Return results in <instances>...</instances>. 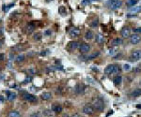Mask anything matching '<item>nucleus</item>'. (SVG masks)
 <instances>
[{"label":"nucleus","mask_w":141,"mask_h":117,"mask_svg":"<svg viewBox=\"0 0 141 117\" xmlns=\"http://www.w3.org/2000/svg\"><path fill=\"white\" fill-rule=\"evenodd\" d=\"M30 117H41V115L39 113H33V114L30 115Z\"/></svg>","instance_id":"36"},{"label":"nucleus","mask_w":141,"mask_h":117,"mask_svg":"<svg viewBox=\"0 0 141 117\" xmlns=\"http://www.w3.org/2000/svg\"><path fill=\"white\" fill-rule=\"evenodd\" d=\"M24 59V56L23 54H20V55H18V56L16 57V59H15V62H16V63H20V62H23Z\"/></svg>","instance_id":"25"},{"label":"nucleus","mask_w":141,"mask_h":117,"mask_svg":"<svg viewBox=\"0 0 141 117\" xmlns=\"http://www.w3.org/2000/svg\"><path fill=\"white\" fill-rule=\"evenodd\" d=\"M68 46H69V48H70V50H76L77 48L80 47V44L77 41H70V42H69Z\"/></svg>","instance_id":"12"},{"label":"nucleus","mask_w":141,"mask_h":117,"mask_svg":"<svg viewBox=\"0 0 141 117\" xmlns=\"http://www.w3.org/2000/svg\"><path fill=\"white\" fill-rule=\"evenodd\" d=\"M94 1H97V0H94Z\"/></svg>","instance_id":"43"},{"label":"nucleus","mask_w":141,"mask_h":117,"mask_svg":"<svg viewBox=\"0 0 141 117\" xmlns=\"http://www.w3.org/2000/svg\"><path fill=\"white\" fill-rule=\"evenodd\" d=\"M52 34V32L50 31V30H46L45 32H44V35H46V36H49V35H51Z\"/></svg>","instance_id":"35"},{"label":"nucleus","mask_w":141,"mask_h":117,"mask_svg":"<svg viewBox=\"0 0 141 117\" xmlns=\"http://www.w3.org/2000/svg\"><path fill=\"white\" fill-rule=\"evenodd\" d=\"M4 59V55L3 54H0V60H3Z\"/></svg>","instance_id":"39"},{"label":"nucleus","mask_w":141,"mask_h":117,"mask_svg":"<svg viewBox=\"0 0 141 117\" xmlns=\"http://www.w3.org/2000/svg\"><path fill=\"white\" fill-rule=\"evenodd\" d=\"M96 42H97L98 44H103V43L104 42V38H103V36L101 35V34L96 35Z\"/></svg>","instance_id":"13"},{"label":"nucleus","mask_w":141,"mask_h":117,"mask_svg":"<svg viewBox=\"0 0 141 117\" xmlns=\"http://www.w3.org/2000/svg\"><path fill=\"white\" fill-rule=\"evenodd\" d=\"M130 34H131V30L127 26L123 27L121 29V31H120V35H121L122 38H128V37H130Z\"/></svg>","instance_id":"9"},{"label":"nucleus","mask_w":141,"mask_h":117,"mask_svg":"<svg viewBox=\"0 0 141 117\" xmlns=\"http://www.w3.org/2000/svg\"><path fill=\"white\" fill-rule=\"evenodd\" d=\"M71 117H81V115H79V114H74L73 116H71Z\"/></svg>","instance_id":"40"},{"label":"nucleus","mask_w":141,"mask_h":117,"mask_svg":"<svg viewBox=\"0 0 141 117\" xmlns=\"http://www.w3.org/2000/svg\"><path fill=\"white\" fill-rule=\"evenodd\" d=\"M135 32H136V33H139V34H141V27L136 28V29H135Z\"/></svg>","instance_id":"34"},{"label":"nucleus","mask_w":141,"mask_h":117,"mask_svg":"<svg viewBox=\"0 0 141 117\" xmlns=\"http://www.w3.org/2000/svg\"><path fill=\"white\" fill-rule=\"evenodd\" d=\"M122 5L121 0H108L107 1V6L111 10H116L119 9Z\"/></svg>","instance_id":"3"},{"label":"nucleus","mask_w":141,"mask_h":117,"mask_svg":"<svg viewBox=\"0 0 141 117\" xmlns=\"http://www.w3.org/2000/svg\"><path fill=\"white\" fill-rule=\"evenodd\" d=\"M7 95H8V99L9 100H13L16 97V94L12 93V92H9V91H7Z\"/></svg>","instance_id":"22"},{"label":"nucleus","mask_w":141,"mask_h":117,"mask_svg":"<svg viewBox=\"0 0 141 117\" xmlns=\"http://www.w3.org/2000/svg\"><path fill=\"white\" fill-rule=\"evenodd\" d=\"M135 70H136V72H139V71H141V66H137V68H136Z\"/></svg>","instance_id":"37"},{"label":"nucleus","mask_w":141,"mask_h":117,"mask_svg":"<svg viewBox=\"0 0 141 117\" xmlns=\"http://www.w3.org/2000/svg\"><path fill=\"white\" fill-rule=\"evenodd\" d=\"M82 112L87 115H91V114L94 113V108L90 105H86V106L83 107Z\"/></svg>","instance_id":"5"},{"label":"nucleus","mask_w":141,"mask_h":117,"mask_svg":"<svg viewBox=\"0 0 141 117\" xmlns=\"http://www.w3.org/2000/svg\"><path fill=\"white\" fill-rule=\"evenodd\" d=\"M24 98L26 100V101H28V102H35V101H37V97L35 96V95H31V94H28V93H25L24 94Z\"/></svg>","instance_id":"7"},{"label":"nucleus","mask_w":141,"mask_h":117,"mask_svg":"<svg viewBox=\"0 0 141 117\" xmlns=\"http://www.w3.org/2000/svg\"><path fill=\"white\" fill-rule=\"evenodd\" d=\"M141 38L137 35V34H134L130 37V43L133 44V45H136L140 42Z\"/></svg>","instance_id":"6"},{"label":"nucleus","mask_w":141,"mask_h":117,"mask_svg":"<svg viewBox=\"0 0 141 117\" xmlns=\"http://www.w3.org/2000/svg\"><path fill=\"white\" fill-rule=\"evenodd\" d=\"M120 72V68L115 65V64H110L104 69V73L106 75H112V74H119Z\"/></svg>","instance_id":"1"},{"label":"nucleus","mask_w":141,"mask_h":117,"mask_svg":"<svg viewBox=\"0 0 141 117\" xmlns=\"http://www.w3.org/2000/svg\"><path fill=\"white\" fill-rule=\"evenodd\" d=\"M45 54H46V52H45V51H42V52H41V55H42H42H45Z\"/></svg>","instance_id":"38"},{"label":"nucleus","mask_w":141,"mask_h":117,"mask_svg":"<svg viewBox=\"0 0 141 117\" xmlns=\"http://www.w3.org/2000/svg\"><path fill=\"white\" fill-rule=\"evenodd\" d=\"M139 0H126V5L130 8V7H134L138 3Z\"/></svg>","instance_id":"19"},{"label":"nucleus","mask_w":141,"mask_h":117,"mask_svg":"<svg viewBox=\"0 0 141 117\" xmlns=\"http://www.w3.org/2000/svg\"><path fill=\"white\" fill-rule=\"evenodd\" d=\"M11 6H13V4H10V5H9V6H4L3 10H4V11H8V10H9V9H10V8H11Z\"/></svg>","instance_id":"30"},{"label":"nucleus","mask_w":141,"mask_h":117,"mask_svg":"<svg viewBox=\"0 0 141 117\" xmlns=\"http://www.w3.org/2000/svg\"><path fill=\"white\" fill-rule=\"evenodd\" d=\"M139 83H140V85H141V80H140V82H139Z\"/></svg>","instance_id":"41"},{"label":"nucleus","mask_w":141,"mask_h":117,"mask_svg":"<svg viewBox=\"0 0 141 117\" xmlns=\"http://www.w3.org/2000/svg\"><path fill=\"white\" fill-rule=\"evenodd\" d=\"M47 1H50V0H47Z\"/></svg>","instance_id":"42"},{"label":"nucleus","mask_w":141,"mask_h":117,"mask_svg":"<svg viewBox=\"0 0 141 117\" xmlns=\"http://www.w3.org/2000/svg\"><path fill=\"white\" fill-rule=\"evenodd\" d=\"M140 59H141V50H136V51H134L131 53L130 57H129V60L132 61V62H136V61H138Z\"/></svg>","instance_id":"4"},{"label":"nucleus","mask_w":141,"mask_h":117,"mask_svg":"<svg viewBox=\"0 0 141 117\" xmlns=\"http://www.w3.org/2000/svg\"><path fill=\"white\" fill-rule=\"evenodd\" d=\"M34 39H36V40H39V39H41V34H37V35H35V37H34Z\"/></svg>","instance_id":"33"},{"label":"nucleus","mask_w":141,"mask_h":117,"mask_svg":"<svg viewBox=\"0 0 141 117\" xmlns=\"http://www.w3.org/2000/svg\"><path fill=\"white\" fill-rule=\"evenodd\" d=\"M93 37H94V35H93V33H92V31H87L86 34H85V39H88V40L92 39Z\"/></svg>","instance_id":"20"},{"label":"nucleus","mask_w":141,"mask_h":117,"mask_svg":"<svg viewBox=\"0 0 141 117\" xmlns=\"http://www.w3.org/2000/svg\"><path fill=\"white\" fill-rule=\"evenodd\" d=\"M52 111L55 112V113H61L62 112V107L60 105H58V104H55L52 107Z\"/></svg>","instance_id":"15"},{"label":"nucleus","mask_w":141,"mask_h":117,"mask_svg":"<svg viewBox=\"0 0 141 117\" xmlns=\"http://www.w3.org/2000/svg\"><path fill=\"white\" fill-rule=\"evenodd\" d=\"M130 69H131V67H130L129 64H125V65L123 66V70H125V71H129Z\"/></svg>","instance_id":"29"},{"label":"nucleus","mask_w":141,"mask_h":117,"mask_svg":"<svg viewBox=\"0 0 141 117\" xmlns=\"http://www.w3.org/2000/svg\"><path fill=\"white\" fill-rule=\"evenodd\" d=\"M79 50L82 53H87L90 51V46L89 44H87V43H82L80 47H79Z\"/></svg>","instance_id":"8"},{"label":"nucleus","mask_w":141,"mask_h":117,"mask_svg":"<svg viewBox=\"0 0 141 117\" xmlns=\"http://www.w3.org/2000/svg\"><path fill=\"white\" fill-rule=\"evenodd\" d=\"M113 82H114L115 85H119V84L121 83V82H122V77H121L120 75H117V76L113 79Z\"/></svg>","instance_id":"16"},{"label":"nucleus","mask_w":141,"mask_h":117,"mask_svg":"<svg viewBox=\"0 0 141 117\" xmlns=\"http://www.w3.org/2000/svg\"><path fill=\"white\" fill-rule=\"evenodd\" d=\"M58 10H59V12H60V13L62 14V15H64V14H66V9H65L64 7H60Z\"/></svg>","instance_id":"27"},{"label":"nucleus","mask_w":141,"mask_h":117,"mask_svg":"<svg viewBox=\"0 0 141 117\" xmlns=\"http://www.w3.org/2000/svg\"><path fill=\"white\" fill-rule=\"evenodd\" d=\"M41 97H42L43 100H49V99H51V97H52V94L50 93V92L42 93V95H41Z\"/></svg>","instance_id":"17"},{"label":"nucleus","mask_w":141,"mask_h":117,"mask_svg":"<svg viewBox=\"0 0 141 117\" xmlns=\"http://www.w3.org/2000/svg\"><path fill=\"white\" fill-rule=\"evenodd\" d=\"M9 117H21V114L17 112V111H12L9 113Z\"/></svg>","instance_id":"24"},{"label":"nucleus","mask_w":141,"mask_h":117,"mask_svg":"<svg viewBox=\"0 0 141 117\" xmlns=\"http://www.w3.org/2000/svg\"><path fill=\"white\" fill-rule=\"evenodd\" d=\"M116 52H117V48H112V49L109 51V54H110V55H115Z\"/></svg>","instance_id":"28"},{"label":"nucleus","mask_w":141,"mask_h":117,"mask_svg":"<svg viewBox=\"0 0 141 117\" xmlns=\"http://www.w3.org/2000/svg\"><path fill=\"white\" fill-rule=\"evenodd\" d=\"M90 0H82V5H89Z\"/></svg>","instance_id":"31"},{"label":"nucleus","mask_w":141,"mask_h":117,"mask_svg":"<svg viewBox=\"0 0 141 117\" xmlns=\"http://www.w3.org/2000/svg\"><path fill=\"white\" fill-rule=\"evenodd\" d=\"M26 29H27V32H28V33H31V32L35 29V26H34L33 24H29V25L26 27Z\"/></svg>","instance_id":"26"},{"label":"nucleus","mask_w":141,"mask_h":117,"mask_svg":"<svg viewBox=\"0 0 141 117\" xmlns=\"http://www.w3.org/2000/svg\"><path fill=\"white\" fill-rule=\"evenodd\" d=\"M122 44V39H120V38H117V39H113V41H112V45L113 46H119V45H121Z\"/></svg>","instance_id":"18"},{"label":"nucleus","mask_w":141,"mask_h":117,"mask_svg":"<svg viewBox=\"0 0 141 117\" xmlns=\"http://www.w3.org/2000/svg\"><path fill=\"white\" fill-rule=\"evenodd\" d=\"M69 35L71 38H76L80 35V30L78 28H72L69 31Z\"/></svg>","instance_id":"10"},{"label":"nucleus","mask_w":141,"mask_h":117,"mask_svg":"<svg viewBox=\"0 0 141 117\" xmlns=\"http://www.w3.org/2000/svg\"><path fill=\"white\" fill-rule=\"evenodd\" d=\"M140 95H141L140 88H136V89H135V90L131 93V96H133V97H138V96H140Z\"/></svg>","instance_id":"14"},{"label":"nucleus","mask_w":141,"mask_h":117,"mask_svg":"<svg viewBox=\"0 0 141 117\" xmlns=\"http://www.w3.org/2000/svg\"><path fill=\"white\" fill-rule=\"evenodd\" d=\"M74 91H75V93L81 94L83 91H84V87H83V85H81V84H77V85L75 86Z\"/></svg>","instance_id":"21"},{"label":"nucleus","mask_w":141,"mask_h":117,"mask_svg":"<svg viewBox=\"0 0 141 117\" xmlns=\"http://www.w3.org/2000/svg\"><path fill=\"white\" fill-rule=\"evenodd\" d=\"M100 55V52H95L93 53H91V54H89L87 58L89 59V60H91V59H94V58H96L97 56H99Z\"/></svg>","instance_id":"23"},{"label":"nucleus","mask_w":141,"mask_h":117,"mask_svg":"<svg viewBox=\"0 0 141 117\" xmlns=\"http://www.w3.org/2000/svg\"><path fill=\"white\" fill-rule=\"evenodd\" d=\"M141 10V6H134V7H130L128 9V11L131 13H137Z\"/></svg>","instance_id":"11"},{"label":"nucleus","mask_w":141,"mask_h":117,"mask_svg":"<svg viewBox=\"0 0 141 117\" xmlns=\"http://www.w3.org/2000/svg\"><path fill=\"white\" fill-rule=\"evenodd\" d=\"M90 25H91L92 27H95V26H97V25H98V20H95V21H93V23H90Z\"/></svg>","instance_id":"32"},{"label":"nucleus","mask_w":141,"mask_h":117,"mask_svg":"<svg viewBox=\"0 0 141 117\" xmlns=\"http://www.w3.org/2000/svg\"><path fill=\"white\" fill-rule=\"evenodd\" d=\"M92 104L98 112H103L104 110V101L103 100L102 97H95Z\"/></svg>","instance_id":"2"}]
</instances>
